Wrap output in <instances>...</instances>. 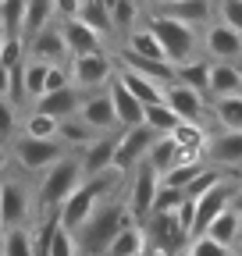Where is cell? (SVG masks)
Listing matches in <instances>:
<instances>
[{"label":"cell","mask_w":242,"mask_h":256,"mask_svg":"<svg viewBox=\"0 0 242 256\" xmlns=\"http://www.w3.org/2000/svg\"><path fill=\"white\" fill-rule=\"evenodd\" d=\"M132 224H136V220H132L125 200L114 192V196H107L93 214L78 224V232L72 235L75 252H78V256H104V252L110 249V242L125 232V228H132Z\"/></svg>","instance_id":"obj_1"},{"label":"cell","mask_w":242,"mask_h":256,"mask_svg":"<svg viewBox=\"0 0 242 256\" xmlns=\"http://www.w3.org/2000/svg\"><path fill=\"white\" fill-rule=\"evenodd\" d=\"M82 164H78V153L60 156L54 168H46L36 182L32 192V220H57V210L72 192L82 185Z\"/></svg>","instance_id":"obj_2"},{"label":"cell","mask_w":242,"mask_h":256,"mask_svg":"<svg viewBox=\"0 0 242 256\" xmlns=\"http://www.w3.org/2000/svg\"><path fill=\"white\" fill-rule=\"evenodd\" d=\"M121 182H125V174H118V171H107V174H96V178H82V185L72 192L64 203H60V210H57V228L68 232V235H75L78 224L93 214L107 196H114V192L121 188Z\"/></svg>","instance_id":"obj_3"},{"label":"cell","mask_w":242,"mask_h":256,"mask_svg":"<svg viewBox=\"0 0 242 256\" xmlns=\"http://www.w3.org/2000/svg\"><path fill=\"white\" fill-rule=\"evenodd\" d=\"M142 25L150 28V36L157 40V46H160V54L168 60V68L186 64V60H192L200 54V32L178 25V22H168V18H154L146 11H142Z\"/></svg>","instance_id":"obj_4"},{"label":"cell","mask_w":242,"mask_h":256,"mask_svg":"<svg viewBox=\"0 0 242 256\" xmlns=\"http://www.w3.org/2000/svg\"><path fill=\"white\" fill-rule=\"evenodd\" d=\"M72 150L68 146H60L57 139H22V136H14L11 139V150H8V156L14 160V164L22 168V171H32V174H43L46 168H54L60 156H68Z\"/></svg>","instance_id":"obj_5"},{"label":"cell","mask_w":242,"mask_h":256,"mask_svg":"<svg viewBox=\"0 0 242 256\" xmlns=\"http://www.w3.org/2000/svg\"><path fill=\"white\" fill-rule=\"evenodd\" d=\"M114 78V60L107 50L89 54V57H68V86L78 92H100Z\"/></svg>","instance_id":"obj_6"},{"label":"cell","mask_w":242,"mask_h":256,"mask_svg":"<svg viewBox=\"0 0 242 256\" xmlns=\"http://www.w3.org/2000/svg\"><path fill=\"white\" fill-rule=\"evenodd\" d=\"M32 220V188L22 178H0V224L4 232L28 228Z\"/></svg>","instance_id":"obj_7"},{"label":"cell","mask_w":242,"mask_h":256,"mask_svg":"<svg viewBox=\"0 0 242 256\" xmlns=\"http://www.w3.org/2000/svg\"><path fill=\"white\" fill-rule=\"evenodd\" d=\"M146 14L154 18H168V22H178L192 32H200L210 18H214V4L210 0H154V4L142 8Z\"/></svg>","instance_id":"obj_8"},{"label":"cell","mask_w":242,"mask_h":256,"mask_svg":"<svg viewBox=\"0 0 242 256\" xmlns=\"http://www.w3.org/2000/svg\"><path fill=\"white\" fill-rule=\"evenodd\" d=\"M157 136L150 132L146 124H136V128H121L114 136V171L118 174H132L142 160H146V150Z\"/></svg>","instance_id":"obj_9"},{"label":"cell","mask_w":242,"mask_h":256,"mask_svg":"<svg viewBox=\"0 0 242 256\" xmlns=\"http://www.w3.org/2000/svg\"><path fill=\"white\" fill-rule=\"evenodd\" d=\"M238 188V182H232V178H224L218 188H210L206 196H200L196 203H192V224H189V242L192 238H203L206 235V228L214 224L224 210H228V203H232V192Z\"/></svg>","instance_id":"obj_10"},{"label":"cell","mask_w":242,"mask_h":256,"mask_svg":"<svg viewBox=\"0 0 242 256\" xmlns=\"http://www.w3.org/2000/svg\"><path fill=\"white\" fill-rule=\"evenodd\" d=\"M200 50L206 54L210 64H238L242 60V40L214 18L200 28Z\"/></svg>","instance_id":"obj_11"},{"label":"cell","mask_w":242,"mask_h":256,"mask_svg":"<svg viewBox=\"0 0 242 256\" xmlns=\"http://www.w3.org/2000/svg\"><path fill=\"white\" fill-rule=\"evenodd\" d=\"M200 160L218 171H242V132H210Z\"/></svg>","instance_id":"obj_12"},{"label":"cell","mask_w":242,"mask_h":256,"mask_svg":"<svg viewBox=\"0 0 242 256\" xmlns=\"http://www.w3.org/2000/svg\"><path fill=\"white\" fill-rule=\"evenodd\" d=\"M128 178V185H125V206H128V214H132V220L136 224H142L146 217H150V206H154V196H157V188H160V178L150 171L146 164H139L132 174H125Z\"/></svg>","instance_id":"obj_13"},{"label":"cell","mask_w":242,"mask_h":256,"mask_svg":"<svg viewBox=\"0 0 242 256\" xmlns=\"http://www.w3.org/2000/svg\"><path fill=\"white\" fill-rule=\"evenodd\" d=\"M164 107L182 121V124H203L206 121V100L192 89H182V86H164ZM206 128V124H203Z\"/></svg>","instance_id":"obj_14"},{"label":"cell","mask_w":242,"mask_h":256,"mask_svg":"<svg viewBox=\"0 0 242 256\" xmlns=\"http://www.w3.org/2000/svg\"><path fill=\"white\" fill-rule=\"evenodd\" d=\"M78 118L89 124L93 136H118V121H114V110H110V100H107V89L86 92L82 107H78Z\"/></svg>","instance_id":"obj_15"},{"label":"cell","mask_w":242,"mask_h":256,"mask_svg":"<svg viewBox=\"0 0 242 256\" xmlns=\"http://www.w3.org/2000/svg\"><path fill=\"white\" fill-rule=\"evenodd\" d=\"M25 60H40V64H68V50H64V40H60L57 22H50L43 32H36V36L25 43Z\"/></svg>","instance_id":"obj_16"},{"label":"cell","mask_w":242,"mask_h":256,"mask_svg":"<svg viewBox=\"0 0 242 256\" xmlns=\"http://www.w3.org/2000/svg\"><path fill=\"white\" fill-rule=\"evenodd\" d=\"M224 96H242V68L238 64H210L203 100H224Z\"/></svg>","instance_id":"obj_17"},{"label":"cell","mask_w":242,"mask_h":256,"mask_svg":"<svg viewBox=\"0 0 242 256\" xmlns=\"http://www.w3.org/2000/svg\"><path fill=\"white\" fill-rule=\"evenodd\" d=\"M82 96L86 92H78V89H60V92H46V96H40V100L32 104V114H43V118H50V121H64V118H75L78 114V107H82Z\"/></svg>","instance_id":"obj_18"},{"label":"cell","mask_w":242,"mask_h":256,"mask_svg":"<svg viewBox=\"0 0 242 256\" xmlns=\"http://www.w3.org/2000/svg\"><path fill=\"white\" fill-rule=\"evenodd\" d=\"M186 160H196V156H186L178 146H174V139L171 136H157L154 142H150V150H146V160L142 164L154 171L157 178L160 174H168L171 168H178V164H186Z\"/></svg>","instance_id":"obj_19"},{"label":"cell","mask_w":242,"mask_h":256,"mask_svg":"<svg viewBox=\"0 0 242 256\" xmlns=\"http://www.w3.org/2000/svg\"><path fill=\"white\" fill-rule=\"evenodd\" d=\"M78 164H82V174L86 178H96V174L114 171V136L93 139V142L78 153Z\"/></svg>","instance_id":"obj_20"},{"label":"cell","mask_w":242,"mask_h":256,"mask_svg":"<svg viewBox=\"0 0 242 256\" xmlns=\"http://www.w3.org/2000/svg\"><path fill=\"white\" fill-rule=\"evenodd\" d=\"M75 22L86 25L100 43L114 40V28H110V14H107V0H78V11H75Z\"/></svg>","instance_id":"obj_21"},{"label":"cell","mask_w":242,"mask_h":256,"mask_svg":"<svg viewBox=\"0 0 242 256\" xmlns=\"http://www.w3.org/2000/svg\"><path fill=\"white\" fill-rule=\"evenodd\" d=\"M57 28H60V40H64L68 57H89V54H100V50H104V43H100L86 25H78L75 18H72V22H57Z\"/></svg>","instance_id":"obj_22"},{"label":"cell","mask_w":242,"mask_h":256,"mask_svg":"<svg viewBox=\"0 0 242 256\" xmlns=\"http://www.w3.org/2000/svg\"><path fill=\"white\" fill-rule=\"evenodd\" d=\"M107 100H110V110H114V121H118V132H121V128H136V124H142V107L132 100L125 89H121L118 78L107 82Z\"/></svg>","instance_id":"obj_23"},{"label":"cell","mask_w":242,"mask_h":256,"mask_svg":"<svg viewBox=\"0 0 242 256\" xmlns=\"http://www.w3.org/2000/svg\"><path fill=\"white\" fill-rule=\"evenodd\" d=\"M114 78L121 82V89H125V92L132 96V100H136L139 107L164 104V86L150 82V78H139V75H132V72H125V68H114Z\"/></svg>","instance_id":"obj_24"},{"label":"cell","mask_w":242,"mask_h":256,"mask_svg":"<svg viewBox=\"0 0 242 256\" xmlns=\"http://www.w3.org/2000/svg\"><path fill=\"white\" fill-rule=\"evenodd\" d=\"M107 14H110V28H114V40L121 46V40L142 22V4H132V0H107Z\"/></svg>","instance_id":"obj_25"},{"label":"cell","mask_w":242,"mask_h":256,"mask_svg":"<svg viewBox=\"0 0 242 256\" xmlns=\"http://www.w3.org/2000/svg\"><path fill=\"white\" fill-rule=\"evenodd\" d=\"M206 114L214 118L218 132H242V96H224V100H210Z\"/></svg>","instance_id":"obj_26"},{"label":"cell","mask_w":242,"mask_h":256,"mask_svg":"<svg viewBox=\"0 0 242 256\" xmlns=\"http://www.w3.org/2000/svg\"><path fill=\"white\" fill-rule=\"evenodd\" d=\"M206 72H210V60H206V57H192V60L174 64V68H171V82L203 96V89H206Z\"/></svg>","instance_id":"obj_27"},{"label":"cell","mask_w":242,"mask_h":256,"mask_svg":"<svg viewBox=\"0 0 242 256\" xmlns=\"http://www.w3.org/2000/svg\"><path fill=\"white\" fill-rule=\"evenodd\" d=\"M54 22V0H25V14H22V43H28Z\"/></svg>","instance_id":"obj_28"},{"label":"cell","mask_w":242,"mask_h":256,"mask_svg":"<svg viewBox=\"0 0 242 256\" xmlns=\"http://www.w3.org/2000/svg\"><path fill=\"white\" fill-rule=\"evenodd\" d=\"M93 139H100V136L89 132V124H86L78 114H75V118H64V121H57V142L68 146L72 153H82Z\"/></svg>","instance_id":"obj_29"},{"label":"cell","mask_w":242,"mask_h":256,"mask_svg":"<svg viewBox=\"0 0 242 256\" xmlns=\"http://www.w3.org/2000/svg\"><path fill=\"white\" fill-rule=\"evenodd\" d=\"M206 238L235 252V249H238V217H235L232 210H224V214H221V217L206 228Z\"/></svg>","instance_id":"obj_30"},{"label":"cell","mask_w":242,"mask_h":256,"mask_svg":"<svg viewBox=\"0 0 242 256\" xmlns=\"http://www.w3.org/2000/svg\"><path fill=\"white\" fill-rule=\"evenodd\" d=\"M142 124H146L154 136H171L182 121H178L164 104H154V107H142Z\"/></svg>","instance_id":"obj_31"},{"label":"cell","mask_w":242,"mask_h":256,"mask_svg":"<svg viewBox=\"0 0 242 256\" xmlns=\"http://www.w3.org/2000/svg\"><path fill=\"white\" fill-rule=\"evenodd\" d=\"M22 14H25V0L0 4V36L4 40H22Z\"/></svg>","instance_id":"obj_32"},{"label":"cell","mask_w":242,"mask_h":256,"mask_svg":"<svg viewBox=\"0 0 242 256\" xmlns=\"http://www.w3.org/2000/svg\"><path fill=\"white\" fill-rule=\"evenodd\" d=\"M139 252H146V242H142V228L132 224V228H125V232L110 242V249L104 256H139Z\"/></svg>","instance_id":"obj_33"},{"label":"cell","mask_w":242,"mask_h":256,"mask_svg":"<svg viewBox=\"0 0 242 256\" xmlns=\"http://www.w3.org/2000/svg\"><path fill=\"white\" fill-rule=\"evenodd\" d=\"M18 136L22 139H57V121L28 110L25 121H18Z\"/></svg>","instance_id":"obj_34"},{"label":"cell","mask_w":242,"mask_h":256,"mask_svg":"<svg viewBox=\"0 0 242 256\" xmlns=\"http://www.w3.org/2000/svg\"><path fill=\"white\" fill-rule=\"evenodd\" d=\"M203 171V160H186V164H178V168H171L168 174H160V185H168V188H178V192H186L192 182H196V174Z\"/></svg>","instance_id":"obj_35"},{"label":"cell","mask_w":242,"mask_h":256,"mask_svg":"<svg viewBox=\"0 0 242 256\" xmlns=\"http://www.w3.org/2000/svg\"><path fill=\"white\" fill-rule=\"evenodd\" d=\"M224 178H228L224 171H218V168H206V164H203V171L196 174V182H192V185H189L186 192H182V196H186L189 203H196L200 196H206V192H210V188H218V185H221Z\"/></svg>","instance_id":"obj_36"},{"label":"cell","mask_w":242,"mask_h":256,"mask_svg":"<svg viewBox=\"0 0 242 256\" xmlns=\"http://www.w3.org/2000/svg\"><path fill=\"white\" fill-rule=\"evenodd\" d=\"M0 256H32V235L28 228H11L0 238Z\"/></svg>","instance_id":"obj_37"},{"label":"cell","mask_w":242,"mask_h":256,"mask_svg":"<svg viewBox=\"0 0 242 256\" xmlns=\"http://www.w3.org/2000/svg\"><path fill=\"white\" fill-rule=\"evenodd\" d=\"M214 22H221L224 28H232L242 40V0H218L214 4Z\"/></svg>","instance_id":"obj_38"},{"label":"cell","mask_w":242,"mask_h":256,"mask_svg":"<svg viewBox=\"0 0 242 256\" xmlns=\"http://www.w3.org/2000/svg\"><path fill=\"white\" fill-rule=\"evenodd\" d=\"M22 60H25V43L22 40H0V68L14 75L22 68Z\"/></svg>","instance_id":"obj_39"},{"label":"cell","mask_w":242,"mask_h":256,"mask_svg":"<svg viewBox=\"0 0 242 256\" xmlns=\"http://www.w3.org/2000/svg\"><path fill=\"white\" fill-rule=\"evenodd\" d=\"M18 136V107L11 100H0V146H8Z\"/></svg>","instance_id":"obj_40"},{"label":"cell","mask_w":242,"mask_h":256,"mask_svg":"<svg viewBox=\"0 0 242 256\" xmlns=\"http://www.w3.org/2000/svg\"><path fill=\"white\" fill-rule=\"evenodd\" d=\"M182 200H186V196H182L178 188L160 185V188H157V196H154V206H150V214H174Z\"/></svg>","instance_id":"obj_41"},{"label":"cell","mask_w":242,"mask_h":256,"mask_svg":"<svg viewBox=\"0 0 242 256\" xmlns=\"http://www.w3.org/2000/svg\"><path fill=\"white\" fill-rule=\"evenodd\" d=\"M186 256H235V252L224 249V246H218V242H210V238L203 235V238H192V242L186 246Z\"/></svg>","instance_id":"obj_42"},{"label":"cell","mask_w":242,"mask_h":256,"mask_svg":"<svg viewBox=\"0 0 242 256\" xmlns=\"http://www.w3.org/2000/svg\"><path fill=\"white\" fill-rule=\"evenodd\" d=\"M46 256H78V252H75V242H72V235H68V232H60V228H54V235H50V246H46Z\"/></svg>","instance_id":"obj_43"},{"label":"cell","mask_w":242,"mask_h":256,"mask_svg":"<svg viewBox=\"0 0 242 256\" xmlns=\"http://www.w3.org/2000/svg\"><path fill=\"white\" fill-rule=\"evenodd\" d=\"M11 72H4V68H0V100H8V96H11Z\"/></svg>","instance_id":"obj_44"},{"label":"cell","mask_w":242,"mask_h":256,"mask_svg":"<svg viewBox=\"0 0 242 256\" xmlns=\"http://www.w3.org/2000/svg\"><path fill=\"white\" fill-rule=\"evenodd\" d=\"M8 164H11V156H8V146H0V178H4Z\"/></svg>","instance_id":"obj_45"},{"label":"cell","mask_w":242,"mask_h":256,"mask_svg":"<svg viewBox=\"0 0 242 256\" xmlns=\"http://www.w3.org/2000/svg\"><path fill=\"white\" fill-rule=\"evenodd\" d=\"M238 217V249H242V214H235Z\"/></svg>","instance_id":"obj_46"},{"label":"cell","mask_w":242,"mask_h":256,"mask_svg":"<svg viewBox=\"0 0 242 256\" xmlns=\"http://www.w3.org/2000/svg\"><path fill=\"white\" fill-rule=\"evenodd\" d=\"M0 238H4V224H0Z\"/></svg>","instance_id":"obj_47"},{"label":"cell","mask_w":242,"mask_h":256,"mask_svg":"<svg viewBox=\"0 0 242 256\" xmlns=\"http://www.w3.org/2000/svg\"><path fill=\"white\" fill-rule=\"evenodd\" d=\"M139 256H150V252H139Z\"/></svg>","instance_id":"obj_48"},{"label":"cell","mask_w":242,"mask_h":256,"mask_svg":"<svg viewBox=\"0 0 242 256\" xmlns=\"http://www.w3.org/2000/svg\"><path fill=\"white\" fill-rule=\"evenodd\" d=\"M238 68H242V60H238Z\"/></svg>","instance_id":"obj_49"},{"label":"cell","mask_w":242,"mask_h":256,"mask_svg":"<svg viewBox=\"0 0 242 256\" xmlns=\"http://www.w3.org/2000/svg\"><path fill=\"white\" fill-rule=\"evenodd\" d=\"M182 256H186V252H182Z\"/></svg>","instance_id":"obj_50"},{"label":"cell","mask_w":242,"mask_h":256,"mask_svg":"<svg viewBox=\"0 0 242 256\" xmlns=\"http://www.w3.org/2000/svg\"><path fill=\"white\" fill-rule=\"evenodd\" d=\"M0 40H4V36H0Z\"/></svg>","instance_id":"obj_51"},{"label":"cell","mask_w":242,"mask_h":256,"mask_svg":"<svg viewBox=\"0 0 242 256\" xmlns=\"http://www.w3.org/2000/svg\"><path fill=\"white\" fill-rule=\"evenodd\" d=\"M238 174H242V171H238Z\"/></svg>","instance_id":"obj_52"}]
</instances>
